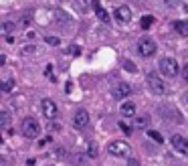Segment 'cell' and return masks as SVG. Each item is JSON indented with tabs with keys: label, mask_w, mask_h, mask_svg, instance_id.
<instances>
[{
	"label": "cell",
	"mask_w": 188,
	"mask_h": 166,
	"mask_svg": "<svg viewBox=\"0 0 188 166\" xmlns=\"http://www.w3.org/2000/svg\"><path fill=\"white\" fill-rule=\"evenodd\" d=\"M146 81H148V87L152 89V93H156V95H166V93H168V85L164 83L162 75L150 71V73L146 75Z\"/></svg>",
	"instance_id": "6da1fadb"
},
{
	"label": "cell",
	"mask_w": 188,
	"mask_h": 166,
	"mask_svg": "<svg viewBox=\"0 0 188 166\" xmlns=\"http://www.w3.org/2000/svg\"><path fill=\"white\" fill-rule=\"evenodd\" d=\"M107 152L111 154V156H117V158H128L129 154H132V148H129V144L123 142V140H113V142L107 144Z\"/></svg>",
	"instance_id": "7a4b0ae2"
},
{
	"label": "cell",
	"mask_w": 188,
	"mask_h": 166,
	"mask_svg": "<svg viewBox=\"0 0 188 166\" xmlns=\"http://www.w3.org/2000/svg\"><path fill=\"white\" fill-rule=\"evenodd\" d=\"M20 132H22V136L24 138H39V134H40V126H39V122L34 120V118H24L22 120V124H20Z\"/></svg>",
	"instance_id": "3957f363"
},
{
	"label": "cell",
	"mask_w": 188,
	"mask_h": 166,
	"mask_svg": "<svg viewBox=\"0 0 188 166\" xmlns=\"http://www.w3.org/2000/svg\"><path fill=\"white\" fill-rule=\"evenodd\" d=\"M158 69H160V73L164 75V77H176V75L180 73L178 63H176V59H172V57H164V59H160Z\"/></svg>",
	"instance_id": "277c9868"
},
{
	"label": "cell",
	"mask_w": 188,
	"mask_h": 166,
	"mask_svg": "<svg viewBox=\"0 0 188 166\" xmlns=\"http://www.w3.org/2000/svg\"><path fill=\"white\" fill-rule=\"evenodd\" d=\"M138 53L142 55V57H152V55L156 53V43L152 39H140V43H138Z\"/></svg>",
	"instance_id": "5b68a950"
},
{
	"label": "cell",
	"mask_w": 188,
	"mask_h": 166,
	"mask_svg": "<svg viewBox=\"0 0 188 166\" xmlns=\"http://www.w3.org/2000/svg\"><path fill=\"white\" fill-rule=\"evenodd\" d=\"M40 107H43V116H45L47 120H55V118H57V113H59L57 103H55L53 99H43V101H40Z\"/></svg>",
	"instance_id": "8992f818"
},
{
	"label": "cell",
	"mask_w": 188,
	"mask_h": 166,
	"mask_svg": "<svg viewBox=\"0 0 188 166\" xmlns=\"http://www.w3.org/2000/svg\"><path fill=\"white\" fill-rule=\"evenodd\" d=\"M132 91H134V89H132L128 83H117V85L111 89V95H113L115 99H126V97H129Z\"/></svg>",
	"instance_id": "52a82bcc"
},
{
	"label": "cell",
	"mask_w": 188,
	"mask_h": 166,
	"mask_svg": "<svg viewBox=\"0 0 188 166\" xmlns=\"http://www.w3.org/2000/svg\"><path fill=\"white\" fill-rule=\"evenodd\" d=\"M172 146L178 150L180 154H184V156H188V138H184V136H172Z\"/></svg>",
	"instance_id": "ba28073f"
},
{
	"label": "cell",
	"mask_w": 188,
	"mask_h": 166,
	"mask_svg": "<svg viewBox=\"0 0 188 166\" xmlns=\"http://www.w3.org/2000/svg\"><path fill=\"white\" fill-rule=\"evenodd\" d=\"M89 124V113L87 109H77L73 116V126L75 128H85Z\"/></svg>",
	"instance_id": "9c48e42d"
},
{
	"label": "cell",
	"mask_w": 188,
	"mask_h": 166,
	"mask_svg": "<svg viewBox=\"0 0 188 166\" xmlns=\"http://www.w3.org/2000/svg\"><path fill=\"white\" fill-rule=\"evenodd\" d=\"M115 18L119 20V22H123V24H128L129 20H132V10H129L128 6H119V8H115Z\"/></svg>",
	"instance_id": "30bf717a"
},
{
	"label": "cell",
	"mask_w": 188,
	"mask_h": 166,
	"mask_svg": "<svg viewBox=\"0 0 188 166\" xmlns=\"http://www.w3.org/2000/svg\"><path fill=\"white\" fill-rule=\"evenodd\" d=\"M119 113L123 118H134L135 116V103L134 101H123L121 107H119Z\"/></svg>",
	"instance_id": "8fae6325"
},
{
	"label": "cell",
	"mask_w": 188,
	"mask_h": 166,
	"mask_svg": "<svg viewBox=\"0 0 188 166\" xmlns=\"http://www.w3.org/2000/svg\"><path fill=\"white\" fill-rule=\"evenodd\" d=\"M93 12L97 14V18L103 20V22H109V14L105 12V8L99 4V0H93Z\"/></svg>",
	"instance_id": "7c38bea8"
},
{
	"label": "cell",
	"mask_w": 188,
	"mask_h": 166,
	"mask_svg": "<svg viewBox=\"0 0 188 166\" xmlns=\"http://www.w3.org/2000/svg\"><path fill=\"white\" fill-rule=\"evenodd\" d=\"M40 53H43V49L37 47V45H28V47H22V49H20V55H22V57H33V55H40Z\"/></svg>",
	"instance_id": "4fadbf2b"
},
{
	"label": "cell",
	"mask_w": 188,
	"mask_h": 166,
	"mask_svg": "<svg viewBox=\"0 0 188 166\" xmlns=\"http://www.w3.org/2000/svg\"><path fill=\"white\" fill-rule=\"evenodd\" d=\"M174 31L180 34V37H188V20H176Z\"/></svg>",
	"instance_id": "5bb4252c"
},
{
	"label": "cell",
	"mask_w": 188,
	"mask_h": 166,
	"mask_svg": "<svg viewBox=\"0 0 188 166\" xmlns=\"http://www.w3.org/2000/svg\"><path fill=\"white\" fill-rule=\"evenodd\" d=\"M75 10L81 12V14H85L89 10V2L87 0H75Z\"/></svg>",
	"instance_id": "9a60e30c"
},
{
	"label": "cell",
	"mask_w": 188,
	"mask_h": 166,
	"mask_svg": "<svg viewBox=\"0 0 188 166\" xmlns=\"http://www.w3.org/2000/svg\"><path fill=\"white\" fill-rule=\"evenodd\" d=\"M154 16H150V14H148V16H142V20H140V27L142 28H144V31H148V28L150 27H152V24H154Z\"/></svg>",
	"instance_id": "2e32d148"
},
{
	"label": "cell",
	"mask_w": 188,
	"mask_h": 166,
	"mask_svg": "<svg viewBox=\"0 0 188 166\" xmlns=\"http://www.w3.org/2000/svg\"><path fill=\"white\" fill-rule=\"evenodd\" d=\"M97 154H99L97 144H95V142H89V144H87V156H89V158H97Z\"/></svg>",
	"instance_id": "e0dca14e"
},
{
	"label": "cell",
	"mask_w": 188,
	"mask_h": 166,
	"mask_svg": "<svg viewBox=\"0 0 188 166\" xmlns=\"http://www.w3.org/2000/svg\"><path fill=\"white\" fill-rule=\"evenodd\" d=\"M14 28H16V24H14V22H4V27H2V34L10 37V33H12Z\"/></svg>",
	"instance_id": "ac0fdd59"
},
{
	"label": "cell",
	"mask_w": 188,
	"mask_h": 166,
	"mask_svg": "<svg viewBox=\"0 0 188 166\" xmlns=\"http://www.w3.org/2000/svg\"><path fill=\"white\" fill-rule=\"evenodd\" d=\"M0 120H2V128H4V130L10 126V116H8V112H2V113H0Z\"/></svg>",
	"instance_id": "d6986e66"
},
{
	"label": "cell",
	"mask_w": 188,
	"mask_h": 166,
	"mask_svg": "<svg viewBox=\"0 0 188 166\" xmlns=\"http://www.w3.org/2000/svg\"><path fill=\"white\" fill-rule=\"evenodd\" d=\"M14 87H16V83H14V81H4V83H2V91H4V93H10Z\"/></svg>",
	"instance_id": "ffe728a7"
},
{
	"label": "cell",
	"mask_w": 188,
	"mask_h": 166,
	"mask_svg": "<svg viewBox=\"0 0 188 166\" xmlns=\"http://www.w3.org/2000/svg\"><path fill=\"white\" fill-rule=\"evenodd\" d=\"M148 136H150L152 140H154V142H158V144H162V142H164V138H162V136H160L158 132H156V130H150V132H148Z\"/></svg>",
	"instance_id": "44dd1931"
},
{
	"label": "cell",
	"mask_w": 188,
	"mask_h": 166,
	"mask_svg": "<svg viewBox=\"0 0 188 166\" xmlns=\"http://www.w3.org/2000/svg\"><path fill=\"white\" fill-rule=\"evenodd\" d=\"M45 41H47V45H51V47H59L61 45V39H59V37H47Z\"/></svg>",
	"instance_id": "7402d4cb"
},
{
	"label": "cell",
	"mask_w": 188,
	"mask_h": 166,
	"mask_svg": "<svg viewBox=\"0 0 188 166\" xmlns=\"http://www.w3.org/2000/svg\"><path fill=\"white\" fill-rule=\"evenodd\" d=\"M119 128H121V132L126 134V136H129V134H132V128H129L126 122H119Z\"/></svg>",
	"instance_id": "603a6c76"
},
{
	"label": "cell",
	"mask_w": 188,
	"mask_h": 166,
	"mask_svg": "<svg viewBox=\"0 0 188 166\" xmlns=\"http://www.w3.org/2000/svg\"><path fill=\"white\" fill-rule=\"evenodd\" d=\"M135 124H138V128H144L146 124H148V118H146V116H142V118H138V120H135Z\"/></svg>",
	"instance_id": "cb8c5ba5"
},
{
	"label": "cell",
	"mask_w": 188,
	"mask_h": 166,
	"mask_svg": "<svg viewBox=\"0 0 188 166\" xmlns=\"http://www.w3.org/2000/svg\"><path fill=\"white\" fill-rule=\"evenodd\" d=\"M30 16H28V14H24V16H22V18H20V24H22V27H28V24H30Z\"/></svg>",
	"instance_id": "d4e9b609"
},
{
	"label": "cell",
	"mask_w": 188,
	"mask_h": 166,
	"mask_svg": "<svg viewBox=\"0 0 188 166\" xmlns=\"http://www.w3.org/2000/svg\"><path fill=\"white\" fill-rule=\"evenodd\" d=\"M123 67H126L128 71H132V73H135V65L132 63V61H126V63H123Z\"/></svg>",
	"instance_id": "484cf974"
},
{
	"label": "cell",
	"mask_w": 188,
	"mask_h": 166,
	"mask_svg": "<svg viewBox=\"0 0 188 166\" xmlns=\"http://www.w3.org/2000/svg\"><path fill=\"white\" fill-rule=\"evenodd\" d=\"M182 77H184V81L188 83V63L184 65V69H182Z\"/></svg>",
	"instance_id": "4316f807"
},
{
	"label": "cell",
	"mask_w": 188,
	"mask_h": 166,
	"mask_svg": "<svg viewBox=\"0 0 188 166\" xmlns=\"http://www.w3.org/2000/svg\"><path fill=\"white\" fill-rule=\"evenodd\" d=\"M71 53L73 55H81V49L79 47H71Z\"/></svg>",
	"instance_id": "83f0119b"
},
{
	"label": "cell",
	"mask_w": 188,
	"mask_h": 166,
	"mask_svg": "<svg viewBox=\"0 0 188 166\" xmlns=\"http://www.w3.org/2000/svg\"><path fill=\"white\" fill-rule=\"evenodd\" d=\"M129 166H140V162H138V160H134V158H129Z\"/></svg>",
	"instance_id": "f1b7e54d"
},
{
	"label": "cell",
	"mask_w": 188,
	"mask_h": 166,
	"mask_svg": "<svg viewBox=\"0 0 188 166\" xmlns=\"http://www.w3.org/2000/svg\"><path fill=\"white\" fill-rule=\"evenodd\" d=\"M186 103H188V93H186Z\"/></svg>",
	"instance_id": "f546056e"
}]
</instances>
